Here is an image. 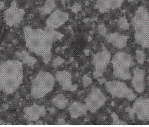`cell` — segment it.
Here are the masks:
<instances>
[{"instance_id": "cb8c5ba5", "label": "cell", "mask_w": 149, "mask_h": 127, "mask_svg": "<svg viewBox=\"0 0 149 127\" xmlns=\"http://www.w3.org/2000/svg\"><path fill=\"white\" fill-rule=\"evenodd\" d=\"M65 60L61 56H57L53 60L52 65L54 68H57L61 65L64 62Z\"/></svg>"}, {"instance_id": "e0dca14e", "label": "cell", "mask_w": 149, "mask_h": 127, "mask_svg": "<svg viewBox=\"0 0 149 127\" xmlns=\"http://www.w3.org/2000/svg\"><path fill=\"white\" fill-rule=\"evenodd\" d=\"M68 110L72 119H77L82 116H85L88 111L86 104L78 102H73L68 107Z\"/></svg>"}, {"instance_id": "9c48e42d", "label": "cell", "mask_w": 149, "mask_h": 127, "mask_svg": "<svg viewBox=\"0 0 149 127\" xmlns=\"http://www.w3.org/2000/svg\"><path fill=\"white\" fill-rule=\"evenodd\" d=\"M111 59L110 52L104 47L101 51L94 54L93 63L94 67L93 74L95 78H99L103 75Z\"/></svg>"}, {"instance_id": "5b68a950", "label": "cell", "mask_w": 149, "mask_h": 127, "mask_svg": "<svg viewBox=\"0 0 149 127\" xmlns=\"http://www.w3.org/2000/svg\"><path fill=\"white\" fill-rule=\"evenodd\" d=\"M112 63L113 74L116 78L123 80L132 78L130 69L135 63L130 54L123 51L117 52L112 57Z\"/></svg>"}, {"instance_id": "603a6c76", "label": "cell", "mask_w": 149, "mask_h": 127, "mask_svg": "<svg viewBox=\"0 0 149 127\" xmlns=\"http://www.w3.org/2000/svg\"><path fill=\"white\" fill-rule=\"evenodd\" d=\"M112 119H113V121H112V125H127V123L124 122V121H122L120 120H119L118 116L116 115V114L115 113H113L112 115Z\"/></svg>"}, {"instance_id": "7a4b0ae2", "label": "cell", "mask_w": 149, "mask_h": 127, "mask_svg": "<svg viewBox=\"0 0 149 127\" xmlns=\"http://www.w3.org/2000/svg\"><path fill=\"white\" fill-rule=\"evenodd\" d=\"M23 79L22 62L9 60L0 63V91L7 95L13 94L20 87Z\"/></svg>"}, {"instance_id": "7402d4cb", "label": "cell", "mask_w": 149, "mask_h": 127, "mask_svg": "<svg viewBox=\"0 0 149 127\" xmlns=\"http://www.w3.org/2000/svg\"><path fill=\"white\" fill-rule=\"evenodd\" d=\"M135 58L139 64H143L146 61V54L142 50H136V52Z\"/></svg>"}, {"instance_id": "52a82bcc", "label": "cell", "mask_w": 149, "mask_h": 127, "mask_svg": "<svg viewBox=\"0 0 149 127\" xmlns=\"http://www.w3.org/2000/svg\"><path fill=\"white\" fill-rule=\"evenodd\" d=\"M126 111L131 119L136 116L141 121H149V98H136L132 108H126Z\"/></svg>"}, {"instance_id": "30bf717a", "label": "cell", "mask_w": 149, "mask_h": 127, "mask_svg": "<svg viewBox=\"0 0 149 127\" xmlns=\"http://www.w3.org/2000/svg\"><path fill=\"white\" fill-rule=\"evenodd\" d=\"M107 101L106 95L99 88H93L91 92L85 99V104L90 112L95 113L99 111Z\"/></svg>"}, {"instance_id": "44dd1931", "label": "cell", "mask_w": 149, "mask_h": 127, "mask_svg": "<svg viewBox=\"0 0 149 127\" xmlns=\"http://www.w3.org/2000/svg\"><path fill=\"white\" fill-rule=\"evenodd\" d=\"M117 24L118 28L124 31L128 30L130 28V23L125 15H122L118 18L117 21Z\"/></svg>"}, {"instance_id": "4dcf8cb0", "label": "cell", "mask_w": 149, "mask_h": 127, "mask_svg": "<svg viewBox=\"0 0 149 127\" xmlns=\"http://www.w3.org/2000/svg\"><path fill=\"white\" fill-rule=\"evenodd\" d=\"M148 84H149V76H148Z\"/></svg>"}, {"instance_id": "f1b7e54d", "label": "cell", "mask_w": 149, "mask_h": 127, "mask_svg": "<svg viewBox=\"0 0 149 127\" xmlns=\"http://www.w3.org/2000/svg\"><path fill=\"white\" fill-rule=\"evenodd\" d=\"M6 125V123H5L4 121H3L1 120L0 119V125Z\"/></svg>"}, {"instance_id": "7c38bea8", "label": "cell", "mask_w": 149, "mask_h": 127, "mask_svg": "<svg viewBox=\"0 0 149 127\" xmlns=\"http://www.w3.org/2000/svg\"><path fill=\"white\" fill-rule=\"evenodd\" d=\"M55 79L64 91L74 92L77 91V85L73 83L72 74L69 71L62 70L57 72Z\"/></svg>"}, {"instance_id": "4316f807", "label": "cell", "mask_w": 149, "mask_h": 127, "mask_svg": "<svg viewBox=\"0 0 149 127\" xmlns=\"http://www.w3.org/2000/svg\"><path fill=\"white\" fill-rule=\"evenodd\" d=\"M81 9V5L79 3L75 2L74 4L72 7V11L74 12H78L80 11Z\"/></svg>"}, {"instance_id": "9a60e30c", "label": "cell", "mask_w": 149, "mask_h": 127, "mask_svg": "<svg viewBox=\"0 0 149 127\" xmlns=\"http://www.w3.org/2000/svg\"><path fill=\"white\" fill-rule=\"evenodd\" d=\"M133 76L132 78V84L136 91L141 94L145 89V72L143 69L136 67L132 70Z\"/></svg>"}, {"instance_id": "ffe728a7", "label": "cell", "mask_w": 149, "mask_h": 127, "mask_svg": "<svg viewBox=\"0 0 149 127\" xmlns=\"http://www.w3.org/2000/svg\"><path fill=\"white\" fill-rule=\"evenodd\" d=\"M52 103L58 109H62L67 107L69 104V101L65 97L63 94H58L52 100Z\"/></svg>"}, {"instance_id": "ac0fdd59", "label": "cell", "mask_w": 149, "mask_h": 127, "mask_svg": "<svg viewBox=\"0 0 149 127\" xmlns=\"http://www.w3.org/2000/svg\"><path fill=\"white\" fill-rule=\"evenodd\" d=\"M15 55L16 57L21 60L23 63L29 66L33 67L37 62V59L35 57L30 55L29 52L26 51L16 52Z\"/></svg>"}, {"instance_id": "8fae6325", "label": "cell", "mask_w": 149, "mask_h": 127, "mask_svg": "<svg viewBox=\"0 0 149 127\" xmlns=\"http://www.w3.org/2000/svg\"><path fill=\"white\" fill-rule=\"evenodd\" d=\"M69 14L60 9H54L49 15L46 21V27L57 29L63 25L69 19Z\"/></svg>"}, {"instance_id": "8992f818", "label": "cell", "mask_w": 149, "mask_h": 127, "mask_svg": "<svg viewBox=\"0 0 149 127\" xmlns=\"http://www.w3.org/2000/svg\"><path fill=\"white\" fill-rule=\"evenodd\" d=\"M105 86L107 91L113 98L126 99L129 101L135 100L138 98L136 94L124 82L118 81H106Z\"/></svg>"}, {"instance_id": "277c9868", "label": "cell", "mask_w": 149, "mask_h": 127, "mask_svg": "<svg viewBox=\"0 0 149 127\" xmlns=\"http://www.w3.org/2000/svg\"><path fill=\"white\" fill-rule=\"evenodd\" d=\"M54 84L55 78L51 74L40 71L32 81L31 96L36 99L45 98L53 91Z\"/></svg>"}, {"instance_id": "d4e9b609", "label": "cell", "mask_w": 149, "mask_h": 127, "mask_svg": "<svg viewBox=\"0 0 149 127\" xmlns=\"http://www.w3.org/2000/svg\"><path fill=\"white\" fill-rule=\"evenodd\" d=\"M82 80L83 83L85 87H88L90 85H91L92 83V79L87 75L84 76L83 77Z\"/></svg>"}, {"instance_id": "d6986e66", "label": "cell", "mask_w": 149, "mask_h": 127, "mask_svg": "<svg viewBox=\"0 0 149 127\" xmlns=\"http://www.w3.org/2000/svg\"><path fill=\"white\" fill-rule=\"evenodd\" d=\"M56 7L55 0H46L43 6L39 8V12L43 15H49L54 11Z\"/></svg>"}, {"instance_id": "3957f363", "label": "cell", "mask_w": 149, "mask_h": 127, "mask_svg": "<svg viewBox=\"0 0 149 127\" xmlns=\"http://www.w3.org/2000/svg\"><path fill=\"white\" fill-rule=\"evenodd\" d=\"M136 44L143 48H149V11L143 5L139 6L131 20Z\"/></svg>"}, {"instance_id": "83f0119b", "label": "cell", "mask_w": 149, "mask_h": 127, "mask_svg": "<svg viewBox=\"0 0 149 127\" xmlns=\"http://www.w3.org/2000/svg\"><path fill=\"white\" fill-rule=\"evenodd\" d=\"M65 123H66L63 119H59L58 121V124L59 125H67V124H65Z\"/></svg>"}, {"instance_id": "6da1fadb", "label": "cell", "mask_w": 149, "mask_h": 127, "mask_svg": "<svg viewBox=\"0 0 149 127\" xmlns=\"http://www.w3.org/2000/svg\"><path fill=\"white\" fill-rule=\"evenodd\" d=\"M23 33L29 51L42 57L44 62L47 64L52 58L51 49L54 41L45 29L26 26L23 28Z\"/></svg>"}, {"instance_id": "5bb4252c", "label": "cell", "mask_w": 149, "mask_h": 127, "mask_svg": "<svg viewBox=\"0 0 149 127\" xmlns=\"http://www.w3.org/2000/svg\"><path fill=\"white\" fill-rule=\"evenodd\" d=\"M125 1L126 0H97L95 7L102 14L108 13L111 10L121 8Z\"/></svg>"}, {"instance_id": "ba28073f", "label": "cell", "mask_w": 149, "mask_h": 127, "mask_svg": "<svg viewBox=\"0 0 149 127\" xmlns=\"http://www.w3.org/2000/svg\"><path fill=\"white\" fill-rule=\"evenodd\" d=\"M4 15V20L7 25L10 27H17L24 20L25 11L19 6L16 1H13L5 11Z\"/></svg>"}, {"instance_id": "484cf974", "label": "cell", "mask_w": 149, "mask_h": 127, "mask_svg": "<svg viewBox=\"0 0 149 127\" xmlns=\"http://www.w3.org/2000/svg\"><path fill=\"white\" fill-rule=\"evenodd\" d=\"M97 30L100 34L104 36L107 34V28L104 24H100L97 27Z\"/></svg>"}, {"instance_id": "f546056e", "label": "cell", "mask_w": 149, "mask_h": 127, "mask_svg": "<svg viewBox=\"0 0 149 127\" xmlns=\"http://www.w3.org/2000/svg\"><path fill=\"white\" fill-rule=\"evenodd\" d=\"M4 4V2H2V1L0 2V9L4 8V6H2V4Z\"/></svg>"}, {"instance_id": "2e32d148", "label": "cell", "mask_w": 149, "mask_h": 127, "mask_svg": "<svg viewBox=\"0 0 149 127\" xmlns=\"http://www.w3.org/2000/svg\"><path fill=\"white\" fill-rule=\"evenodd\" d=\"M104 36L108 43L118 49H122L127 45L128 36L118 32L107 34Z\"/></svg>"}, {"instance_id": "4fadbf2b", "label": "cell", "mask_w": 149, "mask_h": 127, "mask_svg": "<svg viewBox=\"0 0 149 127\" xmlns=\"http://www.w3.org/2000/svg\"><path fill=\"white\" fill-rule=\"evenodd\" d=\"M24 118L29 122L37 121L39 118L46 115L47 110L45 107L34 104L23 109Z\"/></svg>"}]
</instances>
